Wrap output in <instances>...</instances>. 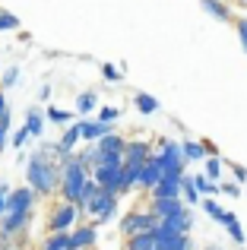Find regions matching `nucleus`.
Returning <instances> with one entry per match:
<instances>
[{"mask_svg": "<svg viewBox=\"0 0 247 250\" xmlns=\"http://www.w3.org/2000/svg\"><path fill=\"white\" fill-rule=\"evenodd\" d=\"M57 162L61 159L44 152V149L32 152V159L25 162V184H29L38 196L61 193V165H57Z\"/></svg>", "mask_w": 247, "mask_h": 250, "instance_id": "f257e3e1", "label": "nucleus"}, {"mask_svg": "<svg viewBox=\"0 0 247 250\" xmlns=\"http://www.w3.org/2000/svg\"><path fill=\"white\" fill-rule=\"evenodd\" d=\"M89 181H92V168L86 165V159H82L80 152H73L70 159L61 162V200H70V203L80 206L82 190H86Z\"/></svg>", "mask_w": 247, "mask_h": 250, "instance_id": "f03ea898", "label": "nucleus"}, {"mask_svg": "<svg viewBox=\"0 0 247 250\" xmlns=\"http://www.w3.org/2000/svg\"><path fill=\"white\" fill-rule=\"evenodd\" d=\"M118 203H121V193H114V190H105V187H102L99 193L92 196V203L86 206V215L95 222V225H105V222L114 219V212H118Z\"/></svg>", "mask_w": 247, "mask_h": 250, "instance_id": "7ed1b4c3", "label": "nucleus"}, {"mask_svg": "<svg viewBox=\"0 0 247 250\" xmlns=\"http://www.w3.org/2000/svg\"><path fill=\"white\" fill-rule=\"evenodd\" d=\"M82 215L86 212H82L76 203H70V200L57 203V206L51 209V215H48V231H73L76 222H80Z\"/></svg>", "mask_w": 247, "mask_h": 250, "instance_id": "20e7f679", "label": "nucleus"}, {"mask_svg": "<svg viewBox=\"0 0 247 250\" xmlns=\"http://www.w3.org/2000/svg\"><path fill=\"white\" fill-rule=\"evenodd\" d=\"M155 225H159V215L152 209H133L121 219V234L133 238V234H143V231H155Z\"/></svg>", "mask_w": 247, "mask_h": 250, "instance_id": "39448f33", "label": "nucleus"}, {"mask_svg": "<svg viewBox=\"0 0 247 250\" xmlns=\"http://www.w3.org/2000/svg\"><path fill=\"white\" fill-rule=\"evenodd\" d=\"M155 155L162 159V168H165V174H184V146L181 143H171V140H162L159 149H155Z\"/></svg>", "mask_w": 247, "mask_h": 250, "instance_id": "423d86ee", "label": "nucleus"}, {"mask_svg": "<svg viewBox=\"0 0 247 250\" xmlns=\"http://www.w3.org/2000/svg\"><path fill=\"white\" fill-rule=\"evenodd\" d=\"M92 177L105 190H114V193H121V196L127 193V190H124V165H95Z\"/></svg>", "mask_w": 247, "mask_h": 250, "instance_id": "0eeeda50", "label": "nucleus"}, {"mask_svg": "<svg viewBox=\"0 0 247 250\" xmlns=\"http://www.w3.org/2000/svg\"><path fill=\"white\" fill-rule=\"evenodd\" d=\"M32 212H3L0 215V241H13L29 228Z\"/></svg>", "mask_w": 247, "mask_h": 250, "instance_id": "6e6552de", "label": "nucleus"}, {"mask_svg": "<svg viewBox=\"0 0 247 250\" xmlns=\"http://www.w3.org/2000/svg\"><path fill=\"white\" fill-rule=\"evenodd\" d=\"M80 140H82V130H80V124H63V133H61V140L54 143V155L57 159H70V155L76 152V146H80Z\"/></svg>", "mask_w": 247, "mask_h": 250, "instance_id": "1a4fd4ad", "label": "nucleus"}, {"mask_svg": "<svg viewBox=\"0 0 247 250\" xmlns=\"http://www.w3.org/2000/svg\"><path fill=\"white\" fill-rule=\"evenodd\" d=\"M155 247L159 250H193V241H190V234L168 231V228L155 225Z\"/></svg>", "mask_w": 247, "mask_h": 250, "instance_id": "9d476101", "label": "nucleus"}, {"mask_svg": "<svg viewBox=\"0 0 247 250\" xmlns=\"http://www.w3.org/2000/svg\"><path fill=\"white\" fill-rule=\"evenodd\" d=\"M35 200H38V193L25 184V187H13V193H10V203H6V212H32L35 209Z\"/></svg>", "mask_w": 247, "mask_h": 250, "instance_id": "9b49d317", "label": "nucleus"}, {"mask_svg": "<svg viewBox=\"0 0 247 250\" xmlns=\"http://www.w3.org/2000/svg\"><path fill=\"white\" fill-rule=\"evenodd\" d=\"M70 244H73V250H92L99 244V225H95V222L76 225L73 231H70Z\"/></svg>", "mask_w": 247, "mask_h": 250, "instance_id": "f8f14e48", "label": "nucleus"}, {"mask_svg": "<svg viewBox=\"0 0 247 250\" xmlns=\"http://www.w3.org/2000/svg\"><path fill=\"white\" fill-rule=\"evenodd\" d=\"M159 225L168 228V231L190 234V228H193V212L184 206V209H178V212H171V215H165V219H159Z\"/></svg>", "mask_w": 247, "mask_h": 250, "instance_id": "ddd939ff", "label": "nucleus"}, {"mask_svg": "<svg viewBox=\"0 0 247 250\" xmlns=\"http://www.w3.org/2000/svg\"><path fill=\"white\" fill-rule=\"evenodd\" d=\"M162 177H165V168H162V159H159V155H149V162H146V165H143V171H140V187L143 190H152L155 187V184H159L162 181Z\"/></svg>", "mask_w": 247, "mask_h": 250, "instance_id": "4468645a", "label": "nucleus"}, {"mask_svg": "<svg viewBox=\"0 0 247 250\" xmlns=\"http://www.w3.org/2000/svg\"><path fill=\"white\" fill-rule=\"evenodd\" d=\"M149 155H152V146L146 140H127V149H124V165H146Z\"/></svg>", "mask_w": 247, "mask_h": 250, "instance_id": "2eb2a0df", "label": "nucleus"}, {"mask_svg": "<svg viewBox=\"0 0 247 250\" xmlns=\"http://www.w3.org/2000/svg\"><path fill=\"white\" fill-rule=\"evenodd\" d=\"M149 193L152 196H184V174H165Z\"/></svg>", "mask_w": 247, "mask_h": 250, "instance_id": "dca6fc26", "label": "nucleus"}, {"mask_svg": "<svg viewBox=\"0 0 247 250\" xmlns=\"http://www.w3.org/2000/svg\"><path fill=\"white\" fill-rule=\"evenodd\" d=\"M149 209H152L159 219H165V215H171V212H178V209H184V200H181V196H152Z\"/></svg>", "mask_w": 247, "mask_h": 250, "instance_id": "f3484780", "label": "nucleus"}, {"mask_svg": "<svg viewBox=\"0 0 247 250\" xmlns=\"http://www.w3.org/2000/svg\"><path fill=\"white\" fill-rule=\"evenodd\" d=\"M80 130H82V140L86 143H99L102 136L105 133H111V124H105V121H86V117H82L80 121Z\"/></svg>", "mask_w": 247, "mask_h": 250, "instance_id": "a211bd4d", "label": "nucleus"}, {"mask_svg": "<svg viewBox=\"0 0 247 250\" xmlns=\"http://www.w3.org/2000/svg\"><path fill=\"white\" fill-rule=\"evenodd\" d=\"M44 121H48V117H44L41 108H29L25 111V130L32 133V140H38V136L44 133Z\"/></svg>", "mask_w": 247, "mask_h": 250, "instance_id": "6ab92c4d", "label": "nucleus"}, {"mask_svg": "<svg viewBox=\"0 0 247 250\" xmlns=\"http://www.w3.org/2000/svg\"><path fill=\"white\" fill-rule=\"evenodd\" d=\"M41 250H73L70 231H48V238L41 241Z\"/></svg>", "mask_w": 247, "mask_h": 250, "instance_id": "aec40b11", "label": "nucleus"}, {"mask_svg": "<svg viewBox=\"0 0 247 250\" xmlns=\"http://www.w3.org/2000/svg\"><path fill=\"white\" fill-rule=\"evenodd\" d=\"M200 6H203L212 19H219V22H228V19H231V10L222 3V0H200Z\"/></svg>", "mask_w": 247, "mask_h": 250, "instance_id": "412c9836", "label": "nucleus"}, {"mask_svg": "<svg viewBox=\"0 0 247 250\" xmlns=\"http://www.w3.org/2000/svg\"><path fill=\"white\" fill-rule=\"evenodd\" d=\"M99 149H102V152H124V149H127V140L111 130V133H105L99 140Z\"/></svg>", "mask_w": 247, "mask_h": 250, "instance_id": "4be33fe9", "label": "nucleus"}, {"mask_svg": "<svg viewBox=\"0 0 247 250\" xmlns=\"http://www.w3.org/2000/svg\"><path fill=\"white\" fill-rule=\"evenodd\" d=\"M127 250H159L155 247V231H143V234L127 238Z\"/></svg>", "mask_w": 247, "mask_h": 250, "instance_id": "5701e85b", "label": "nucleus"}, {"mask_svg": "<svg viewBox=\"0 0 247 250\" xmlns=\"http://www.w3.org/2000/svg\"><path fill=\"white\" fill-rule=\"evenodd\" d=\"M133 104H136V111H140V114H155V111H159V98H152L149 92H136V95H133Z\"/></svg>", "mask_w": 247, "mask_h": 250, "instance_id": "b1692460", "label": "nucleus"}, {"mask_svg": "<svg viewBox=\"0 0 247 250\" xmlns=\"http://www.w3.org/2000/svg\"><path fill=\"white\" fill-rule=\"evenodd\" d=\"M225 228H228V234L235 238V244H244V228H241V222H238V215L235 212H228L225 215V222H222Z\"/></svg>", "mask_w": 247, "mask_h": 250, "instance_id": "393cba45", "label": "nucleus"}, {"mask_svg": "<svg viewBox=\"0 0 247 250\" xmlns=\"http://www.w3.org/2000/svg\"><path fill=\"white\" fill-rule=\"evenodd\" d=\"M181 146H184V159H187V162H200V159H206V146H203V143L187 140V143H181Z\"/></svg>", "mask_w": 247, "mask_h": 250, "instance_id": "a878e982", "label": "nucleus"}, {"mask_svg": "<svg viewBox=\"0 0 247 250\" xmlns=\"http://www.w3.org/2000/svg\"><path fill=\"white\" fill-rule=\"evenodd\" d=\"M140 171L143 165H124V190H133V187H140Z\"/></svg>", "mask_w": 247, "mask_h": 250, "instance_id": "bb28decb", "label": "nucleus"}, {"mask_svg": "<svg viewBox=\"0 0 247 250\" xmlns=\"http://www.w3.org/2000/svg\"><path fill=\"white\" fill-rule=\"evenodd\" d=\"M95 104H99V95L95 92H82V95H76V114H89Z\"/></svg>", "mask_w": 247, "mask_h": 250, "instance_id": "cd10ccee", "label": "nucleus"}, {"mask_svg": "<svg viewBox=\"0 0 247 250\" xmlns=\"http://www.w3.org/2000/svg\"><path fill=\"white\" fill-rule=\"evenodd\" d=\"M203 209H206V215H209V219H216V222H225V215H228L216 200H212V196H203Z\"/></svg>", "mask_w": 247, "mask_h": 250, "instance_id": "c85d7f7f", "label": "nucleus"}, {"mask_svg": "<svg viewBox=\"0 0 247 250\" xmlns=\"http://www.w3.org/2000/svg\"><path fill=\"white\" fill-rule=\"evenodd\" d=\"M184 200L187 203H203V193H200L197 184H193V174H184Z\"/></svg>", "mask_w": 247, "mask_h": 250, "instance_id": "c756f323", "label": "nucleus"}, {"mask_svg": "<svg viewBox=\"0 0 247 250\" xmlns=\"http://www.w3.org/2000/svg\"><path fill=\"white\" fill-rule=\"evenodd\" d=\"M51 124H73V111H63V108H48L44 111Z\"/></svg>", "mask_w": 247, "mask_h": 250, "instance_id": "7c9ffc66", "label": "nucleus"}, {"mask_svg": "<svg viewBox=\"0 0 247 250\" xmlns=\"http://www.w3.org/2000/svg\"><path fill=\"white\" fill-rule=\"evenodd\" d=\"M13 29H19V16L0 6V32H13Z\"/></svg>", "mask_w": 247, "mask_h": 250, "instance_id": "2f4dec72", "label": "nucleus"}, {"mask_svg": "<svg viewBox=\"0 0 247 250\" xmlns=\"http://www.w3.org/2000/svg\"><path fill=\"white\" fill-rule=\"evenodd\" d=\"M102 80H105V83H121L124 80V70L114 67V63H102Z\"/></svg>", "mask_w": 247, "mask_h": 250, "instance_id": "473e14b6", "label": "nucleus"}, {"mask_svg": "<svg viewBox=\"0 0 247 250\" xmlns=\"http://www.w3.org/2000/svg\"><path fill=\"white\" fill-rule=\"evenodd\" d=\"M16 83H19V67H6L0 73V89H13Z\"/></svg>", "mask_w": 247, "mask_h": 250, "instance_id": "72a5a7b5", "label": "nucleus"}, {"mask_svg": "<svg viewBox=\"0 0 247 250\" xmlns=\"http://www.w3.org/2000/svg\"><path fill=\"white\" fill-rule=\"evenodd\" d=\"M29 140H32V133L25 130V124H22V127H19L16 133H13V149H22V146H25Z\"/></svg>", "mask_w": 247, "mask_h": 250, "instance_id": "f704fd0d", "label": "nucleus"}, {"mask_svg": "<svg viewBox=\"0 0 247 250\" xmlns=\"http://www.w3.org/2000/svg\"><path fill=\"white\" fill-rule=\"evenodd\" d=\"M118 117H121V111H118V108H111V104L99 108V121H105V124H114Z\"/></svg>", "mask_w": 247, "mask_h": 250, "instance_id": "c9c22d12", "label": "nucleus"}, {"mask_svg": "<svg viewBox=\"0 0 247 250\" xmlns=\"http://www.w3.org/2000/svg\"><path fill=\"white\" fill-rule=\"evenodd\" d=\"M10 193H13V187L6 181H0V215L6 212V203H10Z\"/></svg>", "mask_w": 247, "mask_h": 250, "instance_id": "e433bc0d", "label": "nucleus"}, {"mask_svg": "<svg viewBox=\"0 0 247 250\" xmlns=\"http://www.w3.org/2000/svg\"><path fill=\"white\" fill-rule=\"evenodd\" d=\"M206 174H209L212 181H219V174H222V162H219L216 155H212V159L206 162Z\"/></svg>", "mask_w": 247, "mask_h": 250, "instance_id": "4c0bfd02", "label": "nucleus"}, {"mask_svg": "<svg viewBox=\"0 0 247 250\" xmlns=\"http://www.w3.org/2000/svg\"><path fill=\"white\" fill-rule=\"evenodd\" d=\"M238 35H241V44L247 51V19H238Z\"/></svg>", "mask_w": 247, "mask_h": 250, "instance_id": "58836bf2", "label": "nucleus"}, {"mask_svg": "<svg viewBox=\"0 0 247 250\" xmlns=\"http://www.w3.org/2000/svg\"><path fill=\"white\" fill-rule=\"evenodd\" d=\"M222 193L225 196H238L241 190H238V184H222Z\"/></svg>", "mask_w": 247, "mask_h": 250, "instance_id": "ea45409f", "label": "nucleus"}, {"mask_svg": "<svg viewBox=\"0 0 247 250\" xmlns=\"http://www.w3.org/2000/svg\"><path fill=\"white\" fill-rule=\"evenodd\" d=\"M38 98H41V102H48V98H51V83H44L41 89H38Z\"/></svg>", "mask_w": 247, "mask_h": 250, "instance_id": "a19ab883", "label": "nucleus"}, {"mask_svg": "<svg viewBox=\"0 0 247 250\" xmlns=\"http://www.w3.org/2000/svg\"><path fill=\"white\" fill-rule=\"evenodd\" d=\"M10 111H6V114H0V130H6V133H10Z\"/></svg>", "mask_w": 247, "mask_h": 250, "instance_id": "79ce46f5", "label": "nucleus"}, {"mask_svg": "<svg viewBox=\"0 0 247 250\" xmlns=\"http://www.w3.org/2000/svg\"><path fill=\"white\" fill-rule=\"evenodd\" d=\"M10 111V104H6V89H0V114H6Z\"/></svg>", "mask_w": 247, "mask_h": 250, "instance_id": "37998d69", "label": "nucleus"}, {"mask_svg": "<svg viewBox=\"0 0 247 250\" xmlns=\"http://www.w3.org/2000/svg\"><path fill=\"white\" fill-rule=\"evenodd\" d=\"M3 146H6V130H0V152H3Z\"/></svg>", "mask_w": 247, "mask_h": 250, "instance_id": "c03bdc74", "label": "nucleus"}]
</instances>
